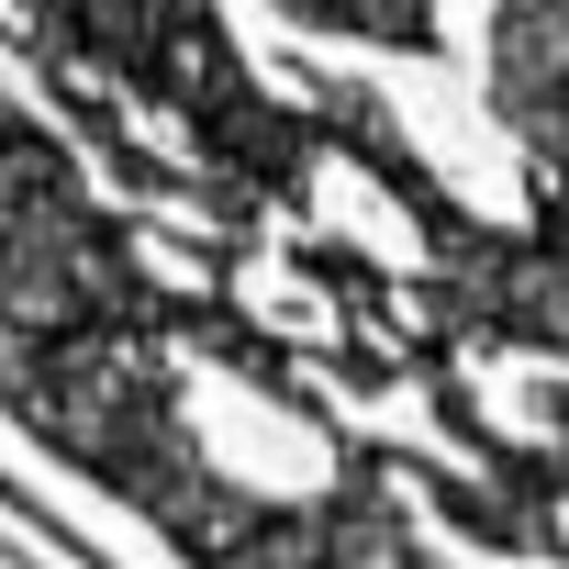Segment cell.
I'll return each instance as SVG.
<instances>
[{
    "mask_svg": "<svg viewBox=\"0 0 569 569\" xmlns=\"http://www.w3.org/2000/svg\"><path fill=\"white\" fill-rule=\"evenodd\" d=\"M190 279L146 268V223L112 212L68 134L0 157V413L101 502H123L179 569H436L391 502V436L336 447V491H246L179 391Z\"/></svg>",
    "mask_w": 569,
    "mask_h": 569,
    "instance_id": "cell-1",
    "label": "cell"
},
{
    "mask_svg": "<svg viewBox=\"0 0 569 569\" xmlns=\"http://www.w3.org/2000/svg\"><path fill=\"white\" fill-rule=\"evenodd\" d=\"M23 23H34V68L68 79L101 68L123 101H157L201 146V190H212V234H190L201 268H246L268 212L313 201V157H325L313 101L257 90L212 0H23Z\"/></svg>",
    "mask_w": 569,
    "mask_h": 569,
    "instance_id": "cell-2",
    "label": "cell"
},
{
    "mask_svg": "<svg viewBox=\"0 0 569 569\" xmlns=\"http://www.w3.org/2000/svg\"><path fill=\"white\" fill-rule=\"evenodd\" d=\"M491 112L525 157L536 234L569 246V0H491Z\"/></svg>",
    "mask_w": 569,
    "mask_h": 569,
    "instance_id": "cell-3",
    "label": "cell"
},
{
    "mask_svg": "<svg viewBox=\"0 0 569 569\" xmlns=\"http://www.w3.org/2000/svg\"><path fill=\"white\" fill-rule=\"evenodd\" d=\"M279 23L336 34V46H369V57H447L436 0H279Z\"/></svg>",
    "mask_w": 569,
    "mask_h": 569,
    "instance_id": "cell-4",
    "label": "cell"
},
{
    "mask_svg": "<svg viewBox=\"0 0 569 569\" xmlns=\"http://www.w3.org/2000/svg\"><path fill=\"white\" fill-rule=\"evenodd\" d=\"M525 413H536V425H547V436H536V447H547V469H558V491H569V369H558V380H547V391H536V402H525Z\"/></svg>",
    "mask_w": 569,
    "mask_h": 569,
    "instance_id": "cell-5",
    "label": "cell"
}]
</instances>
